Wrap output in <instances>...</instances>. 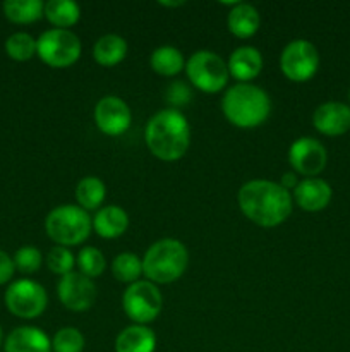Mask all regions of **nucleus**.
Here are the masks:
<instances>
[{
  "instance_id": "e433bc0d",
  "label": "nucleus",
  "mask_w": 350,
  "mask_h": 352,
  "mask_svg": "<svg viewBox=\"0 0 350 352\" xmlns=\"http://www.w3.org/2000/svg\"><path fill=\"white\" fill-rule=\"evenodd\" d=\"M349 100H350V89H349Z\"/></svg>"
},
{
  "instance_id": "b1692460",
  "label": "nucleus",
  "mask_w": 350,
  "mask_h": 352,
  "mask_svg": "<svg viewBox=\"0 0 350 352\" xmlns=\"http://www.w3.org/2000/svg\"><path fill=\"white\" fill-rule=\"evenodd\" d=\"M2 9L7 19L16 24H31L45 16V3L41 0H7Z\"/></svg>"
},
{
  "instance_id": "4be33fe9",
  "label": "nucleus",
  "mask_w": 350,
  "mask_h": 352,
  "mask_svg": "<svg viewBox=\"0 0 350 352\" xmlns=\"http://www.w3.org/2000/svg\"><path fill=\"white\" fill-rule=\"evenodd\" d=\"M75 201L86 212L102 208L106 196V186L96 175H86L75 186Z\"/></svg>"
},
{
  "instance_id": "2eb2a0df",
  "label": "nucleus",
  "mask_w": 350,
  "mask_h": 352,
  "mask_svg": "<svg viewBox=\"0 0 350 352\" xmlns=\"http://www.w3.org/2000/svg\"><path fill=\"white\" fill-rule=\"evenodd\" d=\"M316 131L325 136H340L350 129V107L342 102L321 103L312 113Z\"/></svg>"
},
{
  "instance_id": "39448f33",
  "label": "nucleus",
  "mask_w": 350,
  "mask_h": 352,
  "mask_svg": "<svg viewBox=\"0 0 350 352\" xmlns=\"http://www.w3.org/2000/svg\"><path fill=\"white\" fill-rule=\"evenodd\" d=\"M93 229V219L78 205H58L45 219L47 236L57 246H78L84 243Z\"/></svg>"
},
{
  "instance_id": "20e7f679",
  "label": "nucleus",
  "mask_w": 350,
  "mask_h": 352,
  "mask_svg": "<svg viewBox=\"0 0 350 352\" xmlns=\"http://www.w3.org/2000/svg\"><path fill=\"white\" fill-rule=\"evenodd\" d=\"M189 251L180 241L165 237L148 248L143 258V275L153 284H172L185 274Z\"/></svg>"
},
{
  "instance_id": "f03ea898",
  "label": "nucleus",
  "mask_w": 350,
  "mask_h": 352,
  "mask_svg": "<svg viewBox=\"0 0 350 352\" xmlns=\"http://www.w3.org/2000/svg\"><path fill=\"white\" fill-rule=\"evenodd\" d=\"M144 140L156 158L163 162L180 160L191 144V126L180 110H158L146 124Z\"/></svg>"
},
{
  "instance_id": "cd10ccee",
  "label": "nucleus",
  "mask_w": 350,
  "mask_h": 352,
  "mask_svg": "<svg viewBox=\"0 0 350 352\" xmlns=\"http://www.w3.org/2000/svg\"><path fill=\"white\" fill-rule=\"evenodd\" d=\"M5 52L12 60L26 62L36 55V40L30 33H14L5 40Z\"/></svg>"
},
{
  "instance_id": "2f4dec72",
  "label": "nucleus",
  "mask_w": 350,
  "mask_h": 352,
  "mask_svg": "<svg viewBox=\"0 0 350 352\" xmlns=\"http://www.w3.org/2000/svg\"><path fill=\"white\" fill-rule=\"evenodd\" d=\"M192 91L184 81H174L168 85L167 88V102L170 103L172 109H177L178 107L185 105L187 102H191Z\"/></svg>"
},
{
  "instance_id": "7c9ffc66",
  "label": "nucleus",
  "mask_w": 350,
  "mask_h": 352,
  "mask_svg": "<svg viewBox=\"0 0 350 352\" xmlns=\"http://www.w3.org/2000/svg\"><path fill=\"white\" fill-rule=\"evenodd\" d=\"M14 267L19 270L21 274L31 275L38 272L43 265V256H41L40 250L34 246H23L16 251L14 254Z\"/></svg>"
},
{
  "instance_id": "dca6fc26",
  "label": "nucleus",
  "mask_w": 350,
  "mask_h": 352,
  "mask_svg": "<svg viewBox=\"0 0 350 352\" xmlns=\"http://www.w3.org/2000/svg\"><path fill=\"white\" fill-rule=\"evenodd\" d=\"M229 74L239 82H250L263 71V55L256 47L242 45L230 54Z\"/></svg>"
},
{
  "instance_id": "ddd939ff",
  "label": "nucleus",
  "mask_w": 350,
  "mask_h": 352,
  "mask_svg": "<svg viewBox=\"0 0 350 352\" xmlns=\"http://www.w3.org/2000/svg\"><path fill=\"white\" fill-rule=\"evenodd\" d=\"M95 122L106 136H122L132 122V112L129 105L119 96H103L95 107Z\"/></svg>"
},
{
  "instance_id": "f257e3e1",
  "label": "nucleus",
  "mask_w": 350,
  "mask_h": 352,
  "mask_svg": "<svg viewBox=\"0 0 350 352\" xmlns=\"http://www.w3.org/2000/svg\"><path fill=\"white\" fill-rule=\"evenodd\" d=\"M237 203L247 220L264 229L281 226L294 208L292 192L268 179H253L240 186Z\"/></svg>"
},
{
  "instance_id": "7ed1b4c3",
  "label": "nucleus",
  "mask_w": 350,
  "mask_h": 352,
  "mask_svg": "<svg viewBox=\"0 0 350 352\" xmlns=\"http://www.w3.org/2000/svg\"><path fill=\"white\" fill-rule=\"evenodd\" d=\"M222 112L235 127L254 129L266 122L270 117V95L253 82H235L223 95Z\"/></svg>"
},
{
  "instance_id": "9d476101",
  "label": "nucleus",
  "mask_w": 350,
  "mask_h": 352,
  "mask_svg": "<svg viewBox=\"0 0 350 352\" xmlns=\"http://www.w3.org/2000/svg\"><path fill=\"white\" fill-rule=\"evenodd\" d=\"M318 48L304 38H297L285 45L280 54V69L287 79L294 82H305L318 72Z\"/></svg>"
},
{
  "instance_id": "72a5a7b5",
  "label": "nucleus",
  "mask_w": 350,
  "mask_h": 352,
  "mask_svg": "<svg viewBox=\"0 0 350 352\" xmlns=\"http://www.w3.org/2000/svg\"><path fill=\"white\" fill-rule=\"evenodd\" d=\"M280 184L283 186L285 189H287V191H294L295 188H297V184H299V179H297V174H295V172H285L283 175H281V181H280Z\"/></svg>"
},
{
  "instance_id": "4468645a",
  "label": "nucleus",
  "mask_w": 350,
  "mask_h": 352,
  "mask_svg": "<svg viewBox=\"0 0 350 352\" xmlns=\"http://www.w3.org/2000/svg\"><path fill=\"white\" fill-rule=\"evenodd\" d=\"M333 196L331 186L319 177H305L299 181L297 188L292 191V199L304 212H321L329 205Z\"/></svg>"
},
{
  "instance_id": "bb28decb",
  "label": "nucleus",
  "mask_w": 350,
  "mask_h": 352,
  "mask_svg": "<svg viewBox=\"0 0 350 352\" xmlns=\"http://www.w3.org/2000/svg\"><path fill=\"white\" fill-rule=\"evenodd\" d=\"M75 265L79 268V274L86 275V277L93 280V278L100 277L105 272L106 260L98 248L86 246L75 256Z\"/></svg>"
},
{
  "instance_id": "f8f14e48",
  "label": "nucleus",
  "mask_w": 350,
  "mask_h": 352,
  "mask_svg": "<svg viewBox=\"0 0 350 352\" xmlns=\"http://www.w3.org/2000/svg\"><path fill=\"white\" fill-rule=\"evenodd\" d=\"M57 296L62 305L71 311H88L96 301V285L86 275L71 272L58 280Z\"/></svg>"
},
{
  "instance_id": "412c9836",
  "label": "nucleus",
  "mask_w": 350,
  "mask_h": 352,
  "mask_svg": "<svg viewBox=\"0 0 350 352\" xmlns=\"http://www.w3.org/2000/svg\"><path fill=\"white\" fill-rule=\"evenodd\" d=\"M127 50V41L120 34L108 33L100 36L93 45V57L103 67H113L126 58Z\"/></svg>"
},
{
  "instance_id": "f704fd0d",
  "label": "nucleus",
  "mask_w": 350,
  "mask_h": 352,
  "mask_svg": "<svg viewBox=\"0 0 350 352\" xmlns=\"http://www.w3.org/2000/svg\"><path fill=\"white\" fill-rule=\"evenodd\" d=\"M160 6H163V7H180V6H184V0H178V2H165V0H160Z\"/></svg>"
},
{
  "instance_id": "a211bd4d",
  "label": "nucleus",
  "mask_w": 350,
  "mask_h": 352,
  "mask_svg": "<svg viewBox=\"0 0 350 352\" xmlns=\"http://www.w3.org/2000/svg\"><path fill=\"white\" fill-rule=\"evenodd\" d=\"M129 227V215L117 205H106L96 210L93 217V229L102 239H117Z\"/></svg>"
},
{
  "instance_id": "c756f323",
  "label": "nucleus",
  "mask_w": 350,
  "mask_h": 352,
  "mask_svg": "<svg viewBox=\"0 0 350 352\" xmlns=\"http://www.w3.org/2000/svg\"><path fill=\"white\" fill-rule=\"evenodd\" d=\"M45 261H47L48 270L55 275H60V277L74 272V267H75L74 254L71 253L69 248H64V246L51 248V250L48 251L47 260Z\"/></svg>"
},
{
  "instance_id": "0eeeda50",
  "label": "nucleus",
  "mask_w": 350,
  "mask_h": 352,
  "mask_svg": "<svg viewBox=\"0 0 350 352\" xmlns=\"http://www.w3.org/2000/svg\"><path fill=\"white\" fill-rule=\"evenodd\" d=\"M81 40L71 30L45 31L36 40V55L47 65L55 69H64L75 64L81 57Z\"/></svg>"
},
{
  "instance_id": "aec40b11",
  "label": "nucleus",
  "mask_w": 350,
  "mask_h": 352,
  "mask_svg": "<svg viewBox=\"0 0 350 352\" xmlns=\"http://www.w3.org/2000/svg\"><path fill=\"white\" fill-rule=\"evenodd\" d=\"M156 336L146 325H129L117 336L115 352H154Z\"/></svg>"
},
{
  "instance_id": "c85d7f7f",
  "label": "nucleus",
  "mask_w": 350,
  "mask_h": 352,
  "mask_svg": "<svg viewBox=\"0 0 350 352\" xmlns=\"http://www.w3.org/2000/svg\"><path fill=\"white\" fill-rule=\"evenodd\" d=\"M84 336L75 327H64L57 330L51 339V352H82Z\"/></svg>"
},
{
  "instance_id": "1a4fd4ad",
  "label": "nucleus",
  "mask_w": 350,
  "mask_h": 352,
  "mask_svg": "<svg viewBox=\"0 0 350 352\" xmlns=\"http://www.w3.org/2000/svg\"><path fill=\"white\" fill-rule=\"evenodd\" d=\"M3 301L14 316L23 320H34L43 315L47 309L48 294L43 285L38 282L21 278L7 287Z\"/></svg>"
},
{
  "instance_id": "423d86ee",
  "label": "nucleus",
  "mask_w": 350,
  "mask_h": 352,
  "mask_svg": "<svg viewBox=\"0 0 350 352\" xmlns=\"http://www.w3.org/2000/svg\"><path fill=\"white\" fill-rule=\"evenodd\" d=\"M185 74L202 93H218L229 82V65L216 52L198 50L185 60Z\"/></svg>"
},
{
  "instance_id": "6e6552de",
  "label": "nucleus",
  "mask_w": 350,
  "mask_h": 352,
  "mask_svg": "<svg viewBox=\"0 0 350 352\" xmlns=\"http://www.w3.org/2000/svg\"><path fill=\"white\" fill-rule=\"evenodd\" d=\"M161 306L163 296L153 282L137 280L124 291L122 308L136 325H146L156 320L161 313Z\"/></svg>"
},
{
  "instance_id": "c9c22d12",
  "label": "nucleus",
  "mask_w": 350,
  "mask_h": 352,
  "mask_svg": "<svg viewBox=\"0 0 350 352\" xmlns=\"http://www.w3.org/2000/svg\"><path fill=\"white\" fill-rule=\"evenodd\" d=\"M0 347H2V329H0Z\"/></svg>"
},
{
  "instance_id": "473e14b6",
  "label": "nucleus",
  "mask_w": 350,
  "mask_h": 352,
  "mask_svg": "<svg viewBox=\"0 0 350 352\" xmlns=\"http://www.w3.org/2000/svg\"><path fill=\"white\" fill-rule=\"evenodd\" d=\"M14 272H16L14 260L5 253V251L0 250V285L7 284V282L14 277Z\"/></svg>"
},
{
  "instance_id": "393cba45",
  "label": "nucleus",
  "mask_w": 350,
  "mask_h": 352,
  "mask_svg": "<svg viewBox=\"0 0 350 352\" xmlns=\"http://www.w3.org/2000/svg\"><path fill=\"white\" fill-rule=\"evenodd\" d=\"M45 17L58 30H67L79 21L81 7L72 0H48L45 3Z\"/></svg>"
},
{
  "instance_id": "a878e982",
  "label": "nucleus",
  "mask_w": 350,
  "mask_h": 352,
  "mask_svg": "<svg viewBox=\"0 0 350 352\" xmlns=\"http://www.w3.org/2000/svg\"><path fill=\"white\" fill-rule=\"evenodd\" d=\"M112 274L122 284H134L143 275V260L134 253H120L112 261Z\"/></svg>"
},
{
  "instance_id": "5701e85b",
  "label": "nucleus",
  "mask_w": 350,
  "mask_h": 352,
  "mask_svg": "<svg viewBox=\"0 0 350 352\" xmlns=\"http://www.w3.org/2000/svg\"><path fill=\"white\" fill-rule=\"evenodd\" d=\"M150 65L156 74L172 78V76H177L182 69H185V58L178 48L172 47V45H161V47L154 48L151 54Z\"/></svg>"
},
{
  "instance_id": "f3484780",
  "label": "nucleus",
  "mask_w": 350,
  "mask_h": 352,
  "mask_svg": "<svg viewBox=\"0 0 350 352\" xmlns=\"http://www.w3.org/2000/svg\"><path fill=\"white\" fill-rule=\"evenodd\" d=\"M3 352H51V340L36 327H17L7 336Z\"/></svg>"
},
{
  "instance_id": "9b49d317",
  "label": "nucleus",
  "mask_w": 350,
  "mask_h": 352,
  "mask_svg": "<svg viewBox=\"0 0 350 352\" xmlns=\"http://www.w3.org/2000/svg\"><path fill=\"white\" fill-rule=\"evenodd\" d=\"M328 162V153L321 141L311 136H302L295 140L288 148V164L295 174L304 177H316L321 174Z\"/></svg>"
},
{
  "instance_id": "6ab92c4d",
  "label": "nucleus",
  "mask_w": 350,
  "mask_h": 352,
  "mask_svg": "<svg viewBox=\"0 0 350 352\" xmlns=\"http://www.w3.org/2000/svg\"><path fill=\"white\" fill-rule=\"evenodd\" d=\"M261 17L256 7L247 2H235L226 16V28L233 36L246 40L259 30Z\"/></svg>"
}]
</instances>
